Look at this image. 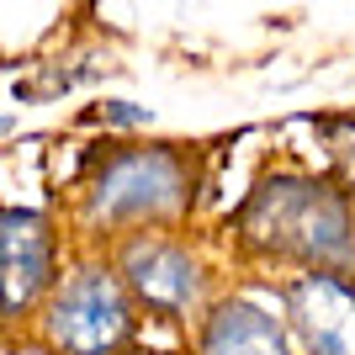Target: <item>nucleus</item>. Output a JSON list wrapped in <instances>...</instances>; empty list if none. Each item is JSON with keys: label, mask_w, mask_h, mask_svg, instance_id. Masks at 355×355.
<instances>
[{"label": "nucleus", "mask_w": 355, "mask_h": 355, "mask_svg": "<svg viewBox=\"0 0 355 355\" xmlns=\"http://www.w3.org/2000/svg\"><path fill=\"white\" fill-rule=\"evenodd\" d=\"M234 228L254 260H286L302 276H355V207L329 180L266 175L244 196Z\"/></svg>", "instance_id": "obj_1"}, {"label": "nucleus", "mask_w": 355, "mask_h": 355, "mask_svg": "<svg viewBox=\"0 0 355 355\" xmlns=\"http://www.w3.org/2000/svg\"><path fill=\"white\" fill-rule=\"evenodd\" d=\"M196 202V154L186 144H122L96 154L80 186V218L90 234L133 239L159 234Z\"/></svg>", "instance_id": "obj_2"}, {"label": "nucleus", "mask_w": 355, "mask_h": 355, "mask_svg": "<svg viewBox=\"0 0 355 355\" xmlns=\"http://www.w3.org/2000/svg\"><path fill=\"white\" fill-rule=\"evenodd\" d=\"M37 334L53 355H128L138 334V308L122 292L112 260H80L53 282L37 308Z\"/></svg>", "instance_id": "obj_3"}, {"label": "nucleus", "mask_w": 355, "mask_h": 355, "mask_svg": "<svg viewBox=\"0 0 355 355\" xmlns=\"http://www.w3.org/2000/svg\"><path fill=\"white\" fill-rule=\"evenodd\" d=\"M112 270H117L122 292L133 297V308L154 313L164 324L191 318V313L207 302V266H202L191 254V244H180V239H164V234L117 239Z\"/></svg>", "instance_id": "obj_4"}, {"label": "nucleus", "mask_w": 355, "mask_h": 355, "mask_svg": "<svg viewBox=\"0 0 355 355\" xmlns=\"http://www.w3.org/2000/svg\"><path fill=\"white\" fill-rule=\"evenodd\" d=\"M59 282V228L37 207H0V329L21 324Z\"/></svg>", "instance_id": "obj_5"}, {"label": "nucleus", "mask_w": 355, "mask_h": 355, "mask_svg": "<svg viewBox=\"0 0 355 355\" xmlns=\"http://www.w3.org/2000/svg\"><path fill=\"white\" fill-rule=\"evenodd\" d=\"M282 302L308 355H355V282L308 270L282 286Z\"/></svg>", "instance_id": "obj_6"}, {"label": "nucleus", "mask_w": 355, "mask_h": 355, "mask_svg": "<svg viewBox=\"0 0 355 355\" xmlns=\"http://www.w3.org/2000/svg\"><path fill=\"white\" fill-rule=\"evenodd\" d=\"M196 355H292V340L276 313H266L250 297L212 302L196 334Z\"/></svg>", "instance_id": "obj_7"}, {"label": "nucleus", "mask_w": 355, "mask_h": 355, "mask_svg": "<svg viewBox=\"0 0 355 355\" xmlns=\"http://www.w3.org/2000/svg\"><path fill=\"white\" fill-rule=\"evenodd\" d=\"M101 122H117V128H144L148 112L133 101H101Z\"/></svg>", "instance_id": "obj_8"}, {"label": "nucleus", "mask_w": 355, "mask_h": 355, "mask_svg": "<svg viewBox=\"0 0 355 355\" xmlns=\"http://www.w3.org/2000/svg\"><path fill=\"white\" fill-rule=\"evenodd\" d=\"M11 128H16V117H11V112H0V138L11 133Z\"/></svg>", "instance_id": "obj_9"}, {"label": "nucleus", "mask_w": 355, "mask_h": 355, "mask_svg": "<svg viewBox=\"0 0 355 355\" xmlns=\"http://www.w3.org/2000/svg\"><path fill=\"white\" fill-rule=\"evenodd\" d=\"M128 355H175V350H128Z\"/></svg>", "instance_id": "obj_10"}]
</instances>
